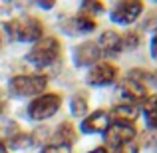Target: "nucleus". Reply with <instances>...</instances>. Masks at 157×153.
I'll use <instances>...</instances> for the list:
<instances>
[{"label":"nucleus","instance_id":"obj_1","mask_svg":"<svg viewBox=\"0 0 157 153\" xmlns=\"http://www.w3.org/2000/svg\"><path fill=\"white\" fill-rule=\"evenodd\" d=\"M6 32L14 40H20V42H34V40L42 38L44 28L36 18L26 16V18H16V20H12V22H8Z\"/></svg>","mask_w":157,"mask_h":153},{"label":"nucleus","instance_id":"obj_2","mask_svg":"<svg viewBox=\"0 0 157 153\" xmlns=\"http://www.w3.org/2000/svg\"><path fill=\"white\" fill-rule=\"evenodd\" d=\"M58 56H60V42L50 36V38H40L34 44V48L28 52L26 60L38 68H44V66H50Z\"/></svg>","mask_w":157,"mask_h":153},{"label":"nucleus","instance_id":"obj_3","mask_svg":"<svg viewBox=\"0 0 157 153\" xmlns=\"http://www.w3.org/2000/svg\"><path fill=\"white\" fill-rule=\"evenodd\" d=\"M48 78L46 76H16L10 80V92L14 96L28 98V96H38L46 90Z\"/></svg>","mask_w":157,"mask_h":153},{"label":"nucleus","instance_id":"obj_4","mask_svg":"<svg viewBox=\"0 0 157 153\" xmlns=\"http://www.w3.org/2000/svg\"><path fill=\"white\" fill-rule=\"evenodd\" d=\"M62 105V98L58 94H44V96H38L30 101L28 105V115L36 121H42V119H48L60 109Z\"/></svg>","mask_w":157,"mask_h":153},{"label":"nucleus","instance_id":"obj_5","mask_svg":"<svg viewBox=\"0 0 157 153\" xmlns=\"http://www.w3.org/2000/svg\"><path fill=\"white\" fill-rule=\"evenodd\" d=\"M143 12V2L139 0H125V2H117L111 8V20L115 24H131L139 18Z\"/></svg>","mask_w":157,"mask_h":153},{"label":"nucleus","instance_id":"obj_6","mask_svg":"<svg viewBox=\"0 0 157 153\" xmlns=\"http://www.w3.org/2000/svg\"><path fill=\"white\" fill-rule=\"evenodd\" d=\"M135 133H137V129H135L133 125H127V123H113V125H109L107 131H105V143L117 149V147L133 141Z\"/></svg>","mask_w":157,"mask_h":153},{"label":"nucleus","instance_id":"obj_7","mask_svg":"<svg viewBox=\"0 0 157 153\" xmlns=\"http://www.w3.org/2000/svg\"><path fill=\"white\" fill-rule=\"evenodd\" d=\"M117 78V68L109 62H98L88 72V82L92 86H109Z\"/></svg>","mask_w":157,"mask_h":153},{"label":"nucleus","instance_id":"obj_8","mask_svg":"<svg viewBox=\"0 0 157 153\" xmlns=\"http://www.w3.org/2000/svg\"><path fill=\"white\" fill-rule=\"evenodd\" d=\"M119 92L129 100V105H135V103H143L147 100V88L143 86L141 80L137 78H125L119 86Z\"/></svg>","mask_w":157,"mask_h":153},{"label":"nucleus","instance_id":"obj_9","mask_svg":"<svg viewBox=\"0 0 157 153\" xmlns=\"http://www.w3.org/2000/svg\"><path fill=\"white\" fill-rule=\"evenodd\" d=\"M109 121H111L109 113L104 109H98L82 121V131H86V133H105L107 127H109Z\"/></svg>","mask_w":157,"mask_h":153},{"label":"nucleus","instance_id":"obj_10","mask_svg":"<svg viewBox=\"0 0 157 153\" xmlns=\"http://www.w3.org/2000/svg\"><path fill=\"white\" fill-rule=\"evenodd\" d=\"M100 54L101 52L96 42H84L74 50V62H76V66H92L98 64Z\"/></svg>","mask_w":157,"mask_h":153},{"label":"nucleus","instance_id":"obj_11","mask_svg":"<svg viewBox=\"0 0 157 153\" xmlns=\"http://www.w3.org/2000/svg\"><path fill=\"white\" fill-rule=\"evenodd\" d=\"M139 111L135 105H129V103H121V105H115L111 109L109 117L115 119V123H127V125H133V121L137 119Z\"/></svg>","mask_w":157,"mask_h":153},{"label":"nucleus","instance_id":"obj_12","mask_svg":"<svg viewBox=\"0 0 157 153\" xmlns=\"http://www.w3.org/2000/svg\"><path fill=\"white\" fill-rule=\"evenodd\" d=\"M100 52H105V54H117L121 50V36L117 34L115 30H105L104 34L100 36V44H98Z\"/></svg>","mask_w":157,"mask_h":153},{"label":"nucleus","instance_id":"obj_13","mask_svg":"<svg viewBox=\"0 0 157 153\" xmlns=\"http://www.w3.org/2000/svg\"><path fill=\"white\" fill-rule=\"evenodd\" d=\"M76 141V131H74V125L70 121H64L58 125L56 133H54L52 137V143L54 145H72V143Z\"/></svg>","mask_w":157,"mask_h":153},{"label":"nucleus","instance_id":"obj_14","mask_svg":"<svg viewBox=\"0 0 157 153\" xmlns=\"http://www.w3.org/2000/svg\"><path fill=\"white\" fill-rule=\"evenodd\" d=\"M143 115L147 119V125L157 127V94L147 96V100L143 101Z\"/></svg>","mask_w":157,"mask_h":153},{"label":"nucleus","instance_id":"obj_15","mask_svg":"<svg viewBox=\"0 0 157 153\" xmlns=\"http://www.w3.org/2000/svg\"><path fill=\"white\" fill-rule=\"evenodd\" d=\"M76 28L80 32H90V30L96 28V20H94V16L86 14V12H80L76 16Z\"/></svg>","mask_w":157,"mask_h":153},{"label":"nucleus","instance_id":"obj_16","mask_svg":"<svg viewBox=\"0 0 157 153\" xmlns=\"http://www.w3.org/2000/svg\"><path fill=\"white\" fill-rule=\"evenodd\" d=\"M70 107H72L74 115H84V113H88V100L82 94H76L72 98V101H70Z\"/></svg>","mask_w":157,"mask_h":153},{"label":"nucleus","instance_id":"obj_17","mask_svg":"<svg viewBox=\"0 0 157 153\" xmlns=\"http://www.w3.org/2000/svg\"><path fill=\"white\" fill-rule=\"evenodd\" d=\"M139 42H141V36H139V32H125V34L121 36V48H125V50H133V48L139 46Z\"/></svg>","mask_w":157,"mask_h":153},{"label":"nucleus","instance_id":"obj_18","mask_svg":"<svg viewBox=\"0 0 157 153\" xmlns=\"http://www.w3.org/2000/svg\"><path fill=\"white\" fill-rule=\"evenodd\" d=\"M101 10H104V4L98 2V0L82 4V12H86V14H90V16H94V12H101Z\"/></svg>","mask_w":157,"mask_h":153},{"label":"nucleus","instance_id":"obj_19","mask_svg":"<svg viewBox=\"0 0 157 153\" xmlns=\"http://www.w3.org/2000/svg\"><path fill=\"white\" fill-rule=\"evenodd\" d=\"M30 141H32V139L28 137V135H24V133H20V135H16V137H12V139H10L12 147H16V149H22V147H28V145H30Z\"/></svg>","mask_w":157,"mask_h":153},{"label":"nucleus","instance_id":"obj_20","mask_svg":"<svg viewBox=\"0 0 157 153\" xmlns=\"http://www.w3.org/2000/svg\"><path fill=\"white\" fill-rule=\"evenodd\" d=\"M143 26H145V30L157 32V8L149 12V16H147V20H145V24H143Z\"/></svg>","mask_w":157,"mask_h":153},{"label":"nucleus","instance_id":"obj_21","mask_svg":"<svg viewBox=\"0 0 157 153\" xmlns=\"http://www.w3.org/2000/svg\"><path fill=\"white\" fill-rule=\"evenodd\" d=\"M42 153H72L70 151L68 145H54V143H50L48 147H44Z\"/></svg>","mask_w":157,"mask_h":153},{"label":"nucleus","instance_id":"obj_22","mask_svg":"<svg viewBox=\"0 0 157 153\" xmlns=\"http://www.w3.org/2000/svg\"><path fill=\"white\" fill-rule=\"evenodd\" d=\"M117 153H139V147L131 141V143H125V145L117 147Z\"/></svg>","mask_w":157,"mask_h":153},{"label":"nucleus","instance_id":"obj_23","mask_svg":"<svg viewBox=\"0 0 157 153\" xmlns=\"http://www.w3.org/2000/svg\"><path fill=\"white\" fill-rule=\"evenodd\" d=\"M151 56L157 60V32H155V36H153V40H151Z\"/></svg>","mask_w":157,"mask_h":153},{"label":"nucleus","instance_id":"obj_24","mask_svg":"<svg viewBox=\"0 0 157 153\" xmlns=\"http://www.w3.org/2000/svg\"><path fill=\"white\" fill-rule=\"evenodd\" d=\"M40 6H42V8H52L54 2H40Z\"/></svg>","mask_w":157,"mask_h":153},{"label":"nucleus","instance_id":"obj_25","mask_svg":"<svg viewBox=\"0 0 157 153\" xmlns=\"http://www.w3.org/2000/svg\"><path fill=\"white\" fill-rule=\"evenodd\" d=\"M90 153H107L104 147H98V149H94V151H90Z\"/></svg>","mask_w":157,"mask_h":153},{"label":"nucleus","instance_id":"obj_26","mask_svg":"<svg viewBox=\"0 0 157 153\" xmlns=\"http://www.w3.org/2000/svg\"><path fill=\"white\" fill-rule=\"evenodd\" d=\"M0 153H8V149H6V147L2 145V143H0Z\"/></svg>","mask_w":157,"mask_h":153},{"label":"nucleus","instance_id":"obj_27","mask_svg":"<svg viewBox=\"0 0 157 153\" xmlns=\"http://www.w3.org/2000/svg\"><path fill=\"white\" fill-rule=\"evenodd\" d=\"M151 80H153L155 84H157V72H155V74H151Z\"/></svg>","mask_w":157,"mask_h":153},{"label":"nucleus","instance_id":"obj_28","mask_svg":"<svg viewBox=\"0 0 157 153\" xmlns=\"http://www.w3.org/2000/svg\"><path fill=\"white\" fill-rule=\"evenodd\" d=\"M153 145H155V151H157V139H155V143H153Z\"/></svg>","mask_w":157,"mask_h":153}]
</instances>
